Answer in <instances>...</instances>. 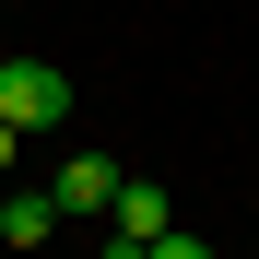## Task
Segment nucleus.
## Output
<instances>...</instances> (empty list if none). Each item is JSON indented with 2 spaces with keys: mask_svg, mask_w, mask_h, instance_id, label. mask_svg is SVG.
I'll list each match as a JSON object with an SVG mask.
<instances>
[{
  "mask_svg": "<svg viewBox=\"0 0 259 259\" xmlns=\"http://www.w3.org/2000/svg\"><path fill=\"white\" fill-rule=\"evenodd\" d=\"M0 118H12V130H59L71 118V82L48 59H0Z\"/></svg>",
  "mask_w": 259,
  "mask_h": 259,
  "instance_id": "obj_1",
  "label": "nucleus"
},
{
  "mask_svg": "<svg viewBox=\"0 0 259 259\" xmlns=\"http://www.w3.org/2000/svg\"><path fill=\"white\" fill-rule=\"evenodd\" d=\"M106 236H130V247H153V236H177V200H165L153 177H118V200H106Z\"/></svg>",
  "mask_w": 259,
  "mask_h": 259,
  "instance_id": "obj_2",
  "label": "nucleus"
},
{
  "mask_svg": "<svg viewBox=\"0 0 259 259\" xmlns=\"http://www.w3.org/2000/svg\"><path fill=\"white\" fill-rule=\"evenodd\" d=\"M48 200H59V224H82V212H106V200H118V165H106V153H71L59 177H48Z\"/></svg>",
  "mask_w": 259,
  "mask_h": 259,
  "instance_id": "obj_3",
  "label": "nucleus"
},
{
  "mask_svg": "<svg viewBox=\"0 0 259 259\" xmlns=\"http://www.w3.org/2000/svg\"><path fill=\"white\" fill-rule=\"evenodd\" d=\"M0 236H12V247H48L59 236V200L48 189H0Z\"/></svg>",
  "mask_w": 259,
  "mask_h": 259,
  "instance_id": "obj_4",
  "label": "nucleus"
},
{
  "mask_svg": "<svg viewBox=\"0 0 259 259\" xmlns=\"http://www.w3.org/2000/svg\"><path fill=\"white\" fill-rule=\"evenodd\" d=\"M142 259H212V247H200V236H189V224H177V236H153V247H142Z\"/></svg>",
  "mask_w": 259,
  "mask_h": 259,
  "instance_id": "obj_5",
  "label": "nucleus"
},
{
  "mask_svg": "<svg viewBox=\"0 0 259 259\" xmlns=\"http://www.w3.org/2000/svg\"><path fill=\"white\" fill-rule=\"evenodd\" d=\"M12 165H24V130H12V118H0V177H12Z\"/></svg>",
  "mask_w": 259,
  "mask_h": 259,
  "instance_id": "obj_6",
  "label": "nucleus"
},
{
  "mask_svg": "<svg viewBox=\"0 0 259 259\" xmlns=\"http://www.w3.org/2000/svg\"><path fill=\"white\" fill-rule=\"evenodd\" d=\"M95 259H142V247H130V236H106V247H95Z\"/></svg>",
  "mask_w": 259,
  "mask_h": 259,
  "instance_id": "obj_7",
  "label": "nucleus"
}]
</instances>
